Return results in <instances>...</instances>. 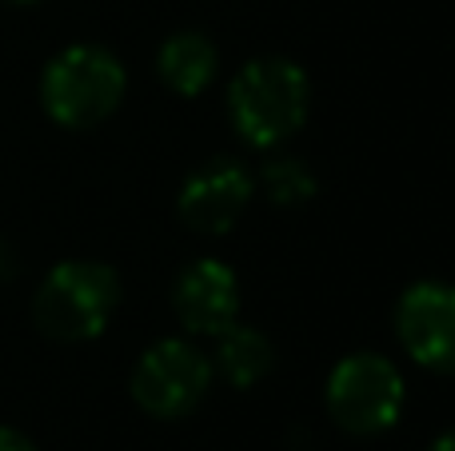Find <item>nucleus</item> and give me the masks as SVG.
Here are the masks:
<instances>
[{"mask_svg":"<svg viewBox=\"0 0 455 451\" xmlns=\"http://www.w3.org/2000/svg\"><path fill=\"white\" fill-rule=\"evenodd\" d=\"M216 340L212 372H220L232 388H256L275 364V348L259 328L248 324H228Z\"/></svg>","mask_w":455,"mask_h":451,"instance_id":"10","label":"nucleus"},{"mask_svg":"<svg viewBox=\"0 0 455 451\" xmlns=\"http://www.w3.org/2000/svg\"><path fill=\"white\" fill-rule=\"evenodd\" d=\"M408 400V384H403L400 368L379 352H352L344 356L328 376L323 388V404L336 428L347 436H379L387 431L403 412Z\"/></svg>","mask_w":455,"mask_h":451,"instance_id":"4","label":"nucleus"},{"mask_svg":"<svg viewBox=\"0 0 455 451\" xmlns=\"http://www.w3.org/2000/svg\"><path fill=\"white\" fill-rule=\"evenodd\" d=\"M8 4H36V0H8Z\"/></svg>","mask_w":455,"mask_h":451,"instance_id":"14","label":"nucleus"},{"mask_svg":"<svg viewBox=\"0 0 455 451\" xmlns=\"http://www.w3.org/2000/svg\"><path fill=\"white\" fill-rule=\"evenodd\" d=\"M212 360L192 340H160L136 360L128 392L152 420H184L212 388Z\"/></svg>","mask_w":455,"mask_h":451,"instance_id":"5","label":"nucleus"},{"mask_svg":"<svg viewBox=\"0 0 455 451\" xmlns=\"http://www.w3.org/2000/svg\"><path fill=\"white\" fill-rule=\"evenodd\" d=\"M120 308V276L100 260H64L32 296V324L56 344H88Z\"/></svg>","mask_w":455,"mask_h":451,"instance_id":"3","label":"nucleus"},{"mask_svg":"<svg viewBox=\"0 0 455 451\" xmlns=\"http://www.w3.org/2000/svg\"><path fill=\"white\" fill-rule=\"evenodd\" d=\"M427 451H455V428H451V431H443V436L435 439V444L427 447Z\"/></svg>","mask_w":455,"mask_h":451,"instance_id":"13","label":"nucleus"},{"mask_svg":"<svg viewBox=\"0 0 455 451\" xmlns=\"http://www.w3.org/2000/svg\"><path fill=\"white\" fill-rule=\"evenodd\" d=\"M256 188L264 192L272 204H280V208H299V204H307V200L315 196V176H312V168L304 164V160H296V156H275V160H267L264 168H259V176H256Z\"/></svg>","mask_w":455,"mask_h":451,"instance_id":"11","label":"nucleus"},{"mask_svg":"<svg viewBox=\"0 0 455 451\" xmlns=\"http://www.w3.org/2000/svg\"><path fill=\"white\" fill-rule=\"evenodd\" d=\"M0 451H36L28 436H20L16 428H0Z\"/></svg>","mask_w":455,"mask_h":451,"instance_id":"12","label":"nucleus"},{"mask_svg":"<svg viewBox=\"0 0 455 451\" xmlns=\"http://www.w3.org/2000/svg\"><path fill=\"white\" fill-rule=\"evenodd\" d=\"M172 308L192 336H220L240 316V280L224 260H192L172 284Z\"/></svg>","mask_w":455,"mask_h":451,"instance_id":"8","label":"nucleus"},{"mask_svg":"<svg viewBox=\"0 0 455 451\" xmlns=\"http://www.w3.org/2000/svg\"><path fill=\"white\" fill-rule=\"evenodd\" d=\"M312 80L288 56H256L228 84V120L251 148H280L307 124Z\"/></svg>","mask_w":455,"mask_h":451,"instance_id":"1","label":"nucleus"},{"mask_svg":"<svg viewBox=\"0 0 455 451\" xmlns=\"http://www.w3.org/2000/svg\"><path fill=\"white\" fill-rule=\"evenodd\" d=\"M124 92V64L100 44H68L40 72V104L56 124L72 132L104 124L120 108Z\"/></svg>","mask_w":455,"mask_h":451,"instance_id":"2","label":"nucleus"},{"mask_svg":"<svg viewBox=\"0 0 455 451\" xmlns=\"http://www.w3.org/2000/svg\"><path fill=\"white\" fill-rule=\"evenodd\" d=\"M220 52L204 32H172L156 52V76L168 92L176 96H200L216 80Z\"/></svg>","mask_w":455,"mask_h":451,"instance_id":"9","label":"nucleus"},{"mask_svg":"<svg viewBox=\"0 0 455 451\" xmlns=\"http://www.w3.org/2000/svg\"><path fill=\"white\" fill-rule=\"evenodd\" d=\"M251 196H256V176L240 160L216 156L180 184L176 216H180L184 228L200 232V236H224L248 212Z\"/></svg>","mask_w":455,"mask_h":451,"instance_id":"7","label":"nucleus"},{"mask_svg":"<svg viewBox=\"0 0 455 451\" xmlns=\"http://www.w3.org/2000/svg\"><path fill=\"white\" fill-rule=\"evenodd\" d=\"M395 336L419 368L455 376V284L419 280L395 304Z\"/></svg>","mask_w":455,"mask_h":451,"instance_id":"6","label":"nucleus"}]
</instances>
